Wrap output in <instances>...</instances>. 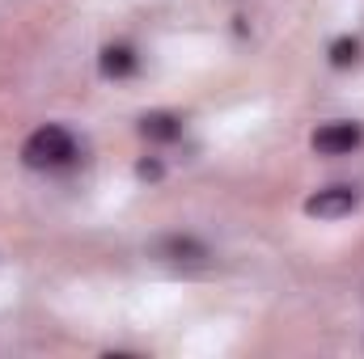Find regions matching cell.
I'll use <instances>...</instances> for the list:
<instances>
[{
	"instance_id": "cell-7",
	"label": "cell",
	"mask_w": 364,
	"mask_h": 359,
	"mask_svg": "<svg viewBox=\"0 0 364 359\" xmlns=\"http://www.w3.org/2000/svg\"><path fill=\"white\" fill-rule=\"evenodd\" d=\"M360 60V43L356 38H339L335 47H331V64L335 68H348V64H356Z\"/></svg>"
},
{
	"instance_id": "cell-6",
	"label": "cell",
	"mask_w": 364,
	"mask_h": 359,
	"mask_svg": "<svg viewBox=\"0 0 364 359\" xmlns=\"http://www.w3.org/2000/svg\"><path fill=\"white\" fill-rule=\"evenodd\" d=\"M161 254H170L174 263H195V258H203V245H195V241H178V237H174V241L161 245Z\"/></svg>"
},
{
	"instance_id": "cell-3",
	"label": "cell",
	"mask_w": 364,
	"mask_h": 359,
	"mask_svg": "<svg viewBox=\"0 0 364 359\" xmlns=\"http://www.w3.org/2000/svg\"><path fill=\"white\" fill-rule=\"evenodd\" d=\"M356 144H360V127L356 123H326V127L314 131V153H322V157H343Z\"/></svg>"
},
{
	"instance_id": "cell-1",
	"label": "cell",
	"mask_w": 364,
	"mask_h": 359,
	"mask_svg": "<svg viewBox=\"0 0 364 359\" xmlns=\"http://www.w3.org/2000/svg\"><path fill=\"white\" fill-rule=\"evenodd\" d=\"M73 157H77V140L55 123L38 127L21 148V161L30 170H64V165H73Z\"/></svg>"
},
{
	"instance_id": "cell-2",
	"label": "cell",
	"mask_w": 364,
	"mask_h": 359,
	"mask_svg": "<svg viewBox=\"0 0 364 359\" xmlns=\"http://www.w3.org/2000/svg\"><path fill=\"white\" fill-rule=\"evenodd\" d=\"M356 203H360V194L352 186H326V190H318V194L305 199V216H314V220H339Z\"/></svg>"
},
{
	"instance_id": "cell-4",
	"label": "cell",
	"mask_w": 364,
	"mask_h": 359,
	"mask_svg": "<svg viewBox=\"0 0 364 359\" xmlns=\"http://www.w3.org/2000/svg\"><path fill=\"white\" fill-rule=\"evenodd\" d=\"M132 68H136L132 47H106L102 51V77H127Z\"/></svg>"
},
{
	"instance_id": "cell-5",
	"label": "cell",
	"mask_w": 364,
	"mask_h": 359,
	"mask_svg": "<svg viewBox=\"0 0 364 359\" xmlns=\"http://www.w3.org/2000/svg\"><path fill=\"white\" fill-rule=\"evenodd\" d=\"M140 136H149V140H174L178 136V118L174 114H144L140 118Z\"/></svg>"
}]
</instances>
